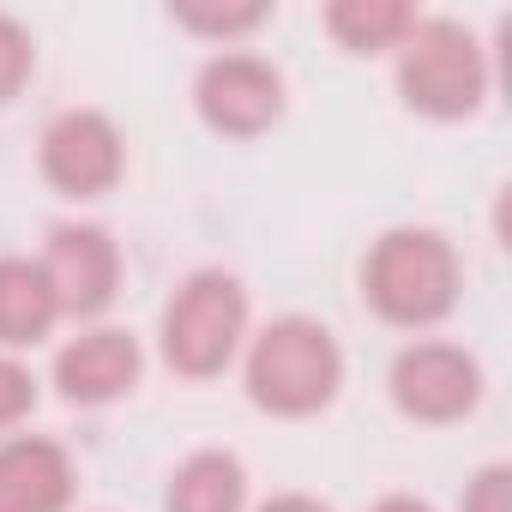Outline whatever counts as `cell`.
I'll return each instance as SVG.
<instances>
[{
  "label": "cell",
  "instance_id": "6da1fadb",
  "mask_svg": "<svg viewBox=\"0 0 512 512\" xmlns=\"http://www.w3.org/2000/svg\"><path fill=\"white\" fill-rule=\"evenodd\" d=\"M362 284L392 326H434L458 302V253L428 229H392L374 241Z\"/></svg>",
  "mask_w": 512,
  "mask_h": 512
},
{
  "label": "cell",
  "instance_id": "7a4b0ae2",
  "mask_svg": "<svg viewBox=\"0 0 512 512\" xmlns=\"http://www.w3.org/2000/svg\"><path fill=\"white\" fill-rule=\"evenodd\" d=\"M344 380V356L326 326L314 320H278L253 338L247 356V392L272 416H308L320 410Z\"/></svg>",
  "mask_w": 512,
  "mask_h": 512
},
{
  "label": "cell",
  "instance_id": "3957f363",
  "mask_svg": "<svg viewBox=\"0 0 512 512\" xmlns=\"http://www.w3.org/2000/svg\"><path fill=\"white\" fill-rule=\"evenodd\" d=\"M398 85H404V103L422 109V115H440V121H458L482 103L488 91V67H482V49L464 25L452 19H422L410 25L404 37V61H398Z\"/></svg>",
  "mask_w": 512,
  "mask_h": 512
},
{
  "label": "cell",
  "instance_id": "277c9868",
  "mask_svg": "<svg viewBox=\"0 0 512 512\" xmlns=\"http://www.w3.org/2000/svg\"><path fill=\"white\" fill-rule=\"evenodd\" d=\"M241 326H247V296H241V284H235L229 272H193V278L175 290L169 314H163V356H169L175 374L205 380V374H217V368L235 356Z\"/></svg>",
  "mask_w": 512,
  "mask_h": 512
},
{
  "label": "cell",
  "instance_id": "5b68a950",
  "mask_svg": "<svg viewBox=\"0 0 512 512\" xmlns=\"http://www.w3.org/2000/svg\"><path fill=\"white\" fill-rule=\"evenodd\" d=\"M392 398L416 422H458L482 398V374L458 344H410L392 362Z\"/></svg>",
  "mask_w": 512,
  "mask_h": 512
},
{
  "label": "cell",
  "instance_id": "8992f818",
  "mask_svg": "<svg viewBox=\"0 0 512 512\" xmlns=\"http://www.w3.org/2000/svg\"><path fill=\"white\" fill-rule=\"evenodd\" d=\"M284 109V79L253 61V55H217L205 73H199V115L217 127V133H266Z\"/></svg>",
  "mask_w": 512,
  "mask_h": 512
},
{
  "label": "cell",
  "instance_id": "52a82bcc",
  "mask_svg": "<svg viewBox=\"0 0 512 512\" xmlns=\"http://www.w3.org/2000/svg\"><path fill=\"white\" fill-rule=\"evenodd\" d=\"M43 278H49L61 314H97V308H109V296H115L121 253H115V241H109L103 229H91V223H67V229L49 235Z\"/></svg>",
  "mask_w": 512,
  "mask_h": 512
},
{
  "label": "cell",
  "instance_id": "ba28073f",
  "mask_svg": "<svg viewBox=\"0 0 512 512\" xmlns=\"http://www.w3.org/2000/svg\"><path fill=\"white\" fill-rule=\"evenodd\" d=\"M43 175L61 193H73V199H91V193L115 187V175H121V133L103 115H91V109L61 115L43 133Z\"/></svg>",
  "mask_w": 512,
  "mask_h": 512
},
{
  "label": "cell",
  "instance_id": "9c48e42d",
  "mask_svg": "<svg viewBox=\"0 0 512 512\" xmlns=\"http://www.w3.org/2000/svg\"><path fill=\"white\" fill-rule=\"evenodd\" d=\"M55 380H61V392L73 404H109V398H121L139 380V344L127 332H115V326L85 332V338H73L61 350Z\"/></svg>",
  "mask_w": 512,
  "mask_h": 512
},
{
  "label": "cell",
  "instance_id": "30bf717a",
  "mask_svg": "<svg viewBox=\"0 0 512 512\" xmlns=\"http://www.w3.org/2000/svg\"><path fill=\"white\" fill-rule=\"evenodd\" d=\"M73 494V464L55 440L0 446V512H61Z\"/></svg>",
  "mask_w": 512,
  "mask_h": 512
},
{
  "label": "cell",
  "instance_id": "8fae6325",
  "mask_svg": "<svg viewBox=\"0 0 512 512\" xmlns=\"http://www.w3.org/2000/svg\"><path fill=\"white\" fill-rule=\"evenodd\" d=\"M55 320H61V308H55L43 266L0 260V344H37Z\"/></svg>",
  "mask_w": 512,
  "mask_h": 512
},
{
  "label": "cell",
  "instance_id": "7c38bea8",
  "mask_svg": "<svg viewBox=\"0 0 512 512\" xmlns=\"http://www.w3.org/2000/svg\"><path fill=\"white\" fill-rule=\"evenodd\" d=\"M247 476L229 452H193L169 482V512H241Z\"/></svg>",
  "mask_w": 512,
  "mask_h": 512
},
{
  "label": "cell",
  "instance_id": "4fadbf2b",
  "mask_svg": "<svg viewBox=\"0 0 512 512\" xmlns=\"http://www.w3.org/2000/svg\"><path fill=\"white\" fill-rule=\"evenodd\" d=\"M326 25H332V37L344 49L374 55V49H392V43L410 37L416 13L404 7V0H338V7L326 13Z\"/></svg>",
  "mask_w": 512,
  "mask_h": 512
},
{
  "label": "cell",
  "instance_id": "5bb4252c",
  "mask_svg": "<svg viewBox=\"0 0 512 512\" xmlns=\"http://www.w3.org/2000/svg\"><path fill=\"white\" fill-rule=\"evenodd\" d=\"M25 79H31V37L13 19H0V103H7Z\"/></svg>",
  "mask_w": 512,
  "mask_h": 512
},
{
  "label": "cell",
  "instance_id": "9a60e30c",
  "mask_svg": "<svg viewBox=\"0 0 512 512\" xmlns=\"http://www.w3.org/2000/svg\"><path fill=\"white\" fill-rule=\"evenodd\" d=\"M31 404H37V380H31L13 356H0V428L25 422V416H31Z\"/></svg>",
  "mask_w": 512,
  "mask_h": 512
},
{
  "label": "cell",
  "instance_id": "2e32d148",
  "mask_svg": "<svg viewBox=\"0 0 512 512\" xmlns=\"http://www.w3.org/2000/svg\"><path fill=\"white\" fill-rule=\"evenodd\" d=\"M506 494H512V476H506V464H488V470L470 482V494H464V512H506Z\"/></svg>",
  "mask_w": 512,
  "mask_h": 512
},
{
  "label": "cell",
  "instance_id": "e0dca14e",
  "mask_svg": "<svg viewBox=\"0 0 512 512\" xmlns=\"http://www.w3.org/2000/svg\"><path fill=\"white\" fill-rule=\"evenodd\" d=\"M175 19L193 25V31H223L229 37V31H253V25L266 19V7H235V13H193V7H181Z\"/></svg>",
  "mask_w": 512,
  "mask_h": 512
},
{
  "label": "cell",
  "instance_id": "ac0fdd59",
  "mask_svg": "<svg viewBox=\"0 0 512 512\" xmlns=\"http://www.w3.org/2000/svg\"><path fill=\"white\" fill-rule=\"evenodd\" d=\"M260 512H326V506L308 500V494H284V500H272V506H260Z\"/></svg>",
  "mask_w": 512,
  "mask_h": 512
},
{
  "label": "cell",
  "instance_id": "d6986e66",
  "mask_svg": "<svg viewBox=\"0 0 512 512\" xmlns=\"http://www.w3.org/2000/svg\"><path fill=\"white\" fill-rule=\"evenodd\" d=\"M374 512H428V506H422V500H404V494H392V500H380Z\"/></svg>",
  "mask_w": 512,
  "mask_h": 512
}]
</instances>
